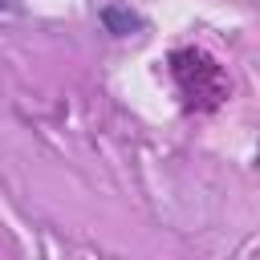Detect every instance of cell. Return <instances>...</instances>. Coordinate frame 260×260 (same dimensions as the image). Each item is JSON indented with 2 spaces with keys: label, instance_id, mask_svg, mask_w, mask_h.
Segmentation results:
<instances>
[{
  "label": "cell",
  "instance_id": "cell-1",
  "mask_svg": "<svg viewBox=\"0 0 260 260\" xmlns=\"http://www.w3.org/2000/svg\"><path fill=\"white\" fill-rule=\"evenodd\" d=\"M98 24L110 32V37H138L142 28H146V16L138 12V8H130V4H122V0H110V4H102L98 8Z\"/></svg>",
  "mask_w": 260,
  "mask_h": 260
},
{
  "label": "cell",
  "instance_id": "cell-2",
  "mask_svg": "<svg viewBox=\"0 0 260 260\" xmlns=\"http://www.w3.org/2000/svg\"><path fill=\"white\" fill-rule=\"evenodd\" d=\"M0 12H12V0H0Z\"/></svg>",
  "mask_w": 260,
  "mask_h": 260
}]
</instances>
